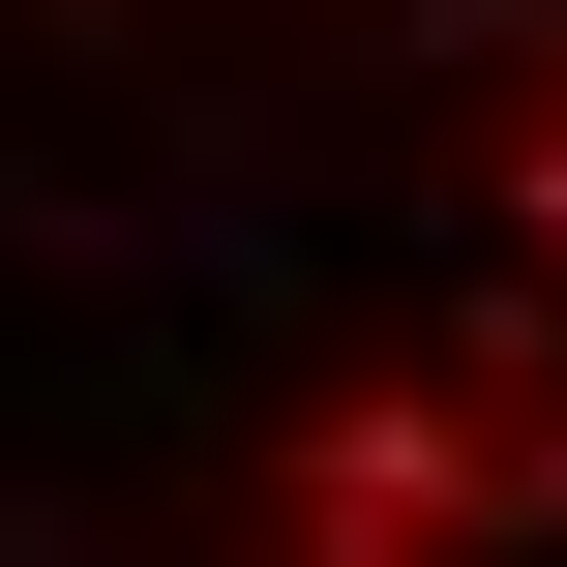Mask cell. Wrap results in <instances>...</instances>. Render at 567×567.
<instances>
[{
  "label": "cell",
  "mask_w": 567,
  "mask_h": 567,
  "mask_svg": "<svg viewBox=\"0 0 567 567\" xmlns=\"http://www.w3.org/2000/svg\"><path fill=\"white\" fill-rule=\"evenodd\" d=\"M0 179L90 269H179L299 567V329H329V567H567V0H0Z\"/></svg>",
  "instance_id": "obj_1"
}]
</instances>
